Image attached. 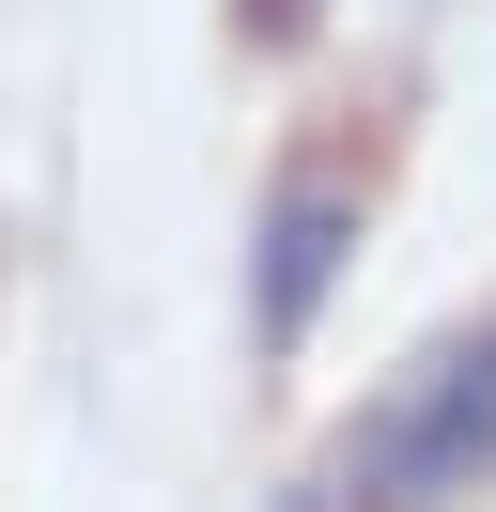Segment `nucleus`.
<instances>
[{
  "label": "nucleus",
  "mask_w": 496,
  "mask_h": 512,
  "mask_svg": "<svg viewBox=\"0 0 496 512\" xmlns=\"http://www.w3.org/2000/svg\"><path fill=\"white\" fill-rule=\"evenodd\" d=\"M481 466H496V326H465V342H434L419 373L341 435L326 497L341 512H434V497H465Z\"/></svg>",
  "instance_id": "f257e3e1"
},
{
  "label": "nucleus",
  "mask_w": 496,
  "mask_h": 512,
  "mask_svg": "<svg viewBox=\"0 0 496 512\" xmlns=\"http://www.w3.org/2000/svg\"><path fill=\"white\" fill-rule=\"evenodd\" d=\"M357 233H372V187H357L341 156H295V171L264 187V218H248V342H264V357H295L310 326H326Z\"/></svg>",
  "instance_id": "f03ea898"
},
{
  "label": "nucleus",
  "mask_w": 496,
  "mask_h": 512,
  "mask_svg": "<svg viewBox=\"0 0 496 512\" xmlns=\"http://www.w3.org/2000/svg\"><path fill=\"white\" fill-rule=\"evenodd\" d=\"M233 16H248L264 47H295V32H310V0H233Z\"/></svg>",
  "instance_id": "7ed1b4c3"
},
{
  "label": "nucleus",
  "mask_w": 496,
  "mask_h": 512,
  "mask_svg": "<svg viewBox=\"0 0 496 512\" xmlns=\"http://www.w3.org/2000/svg\"><path fill=\"white\" fill-rule=\"evenodd\" d=\"M279 512H341V497H326V481H310V497H279Z\"/></svg>",
  "instance_id": "20e7f679"
}]
</instances>
